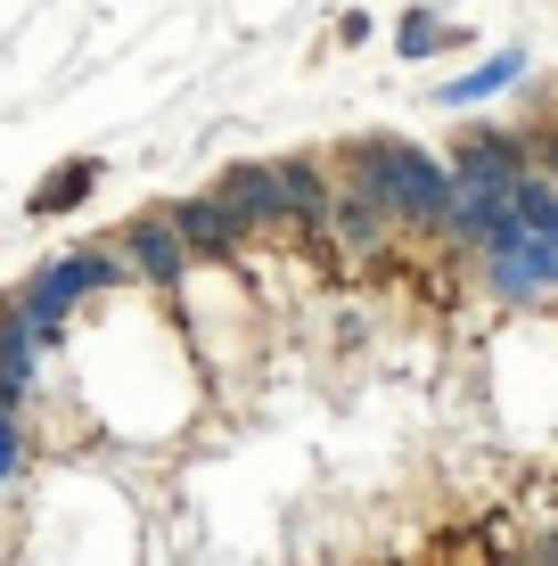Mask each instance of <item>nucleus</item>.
Wrapping results in <instances>:
<instances>
[{
	"instance_id": "f257e3e1",
	"label": "nucleus",
	"mask_w": 558,
	"mask_h": 566,
	"mask_svg": "<svg viewBox=\"0 0 558 566\" xmlns=\"http://www.w3.org/2000/svg\"><path fill=\"white\" fill-rule=\"evenodd\" d=\"M354 181L370 189L387 213H411V222H444L452 213V181L428 165V156H411V148H387V140L354 148Z\"/></svg>"
},
{
	"instance_id": "f03ea898",
	"label": "nucleus",
	"mask_w": 558,
	"mask_h": 566,
	"mask_svg": "<svg viewBox=\"0 0 558 566\" xmlns=\"http://www.w3.org/2000/svg\"><path fill=\"white\" fill-rule=\"evenodd\" d=\"M107 280H124V271H115V255H66V263H50L42 280L17 296V312H25L33 328H50V321H66V304L83 296V287H107Z\"/></svg>"
},
{
	"instance_id": "7ed1b4c3",
	"label": "nucleus",
	"mask_w": 558,
	"mask_h": 566,
	"mask_svg": "<svg viewBox=\"0 0 558 566\" xmlns=\"http://www.w3.org/2000/svg\"><path fill=\"white\" fill-rule=\"evenodd\" d=\"M222 206L239 213V222H280V213H296V198H287V165H239L222 181Z\"/></svg>"
},
{
	"instance_id": "20e7f679",
	"label": "nucleus",
	"mask_w": 558,
	"mask_h": 566,
	"mask_svg": "<svg viewBox=\"0 0 558 566\" xmlns=\"http://www.w3.org/2000/svg\"><path fill=\"white\" fill-rule=\"evenodd\" d=\"M131 263H140L157 287H172V280L189 271V230H181V222H165V213L131 222Z\"/></svg>"
},
{
	"instance_id": "39448f33",
	"label": "nucleus",
	"mask_w": 558,
	"mask_h": 566,
	"mask_svg": "<svg viewBox=\"0 0 558 566\" xmlns=\"http://www.w3.org/2000/svg\"><path fill=\"white\" fill-rule=\"evenodd\" d=\"M172 222H181L189 230V247H198V255H230V247H239V213H230L222 206V189H214V198H189V206H172Z\"/></svg>"
},
{
	"instance_id": "423d86ee",
	"label": "nucleus",
	"mask_w": 558,
	"mask_h": 566,
	"mask_svg": "<svg viewBox=\"0 0 558 566\" xmlns=\"http://www.w3.org/2000/svg\"><path fill=\"white\" fill-rule=\"evenodd\" d=\"M91 181H99V165H66L42 181V198H33V213H66L74 198H91Z\"/></svg>"
},
{
	"instance_id": "0eeeda50",
	"label": "nucleus",
	"mask_w": 558,
	"mask_h": 566,
	"mask_svg": "<svg viewBox=\"0 0 558 566\" xmlns=\"http://www.w3.org/2000/svg\"><path fill=\"white\" fill-rule=\"evenodd\" d=\"M509 74H526V57H517V50H502L485 74H468V83H452V91H444V107H460V99H485V91H502Z\"/></svg>"
},
{
	"instance_id": "6e6552de",
	"label": "nucleus",
	"mask_w": 558,
	"mask_h": 566,
	"mask_svg": "<svg viewBox=\"0 0 558 566\" xmlns=\"http://www.w3.org/2000/svg\"><path fill=\"white\" fill-rule=\"evenodd\" d=\"M370 206H378L370 189H361L354 206H329V213H337V230H345V239H354V247H370V239H378V213H370Z\"/></svg>"
},
{
	"instance_id": "1a4fd4ad",
	"label": "nucleus",
	"mask_w": 558,
	"mask_h": 566,
	"mask_svg": "<svg viewBox=\"0 0 558 566\" xmlns=\"http://www.w3.org/2000/svg\"><path fill=\"white\" fill-rule=\"evenodd\" d=\"M287 198H296V213H329V198H320V181L304 165H287Z\"/></svg>"
},
{
	"instance_id": "9d476101",
	"label": "nucleus",
	"mask_w": 558,
	"mask_h": 566,
	"mask_svg": "<svg viewBox=\"0 0 558 566\" xmlns=\"http://www.w3.org/2000/svg\"><path fill=\"white\" fill-rule=\"evenodd\" d=\"M435 42H444V25H435V17H411V25H402V50H411V57H428Z\"/></svg>"
},
{
	"instance_id": "9b49d317",
	"label": "nucleus",
	"mask_w": 558,
	"mask_h": 566,
	"mask_svg": "<svg viewBox=\"0 0 558 566\" xmlns=\"http://www.w3.org/2000/svg\"><path fill=\"white\" fill-rule=\"evenodd\" d=\"M25 468V436H17V419H9V436H0V476H17Z\"/></svg>"
}]
</instances>
